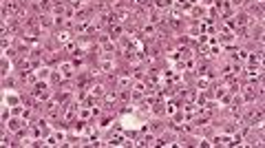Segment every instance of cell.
Segmentation results:
<instances>
[{"label": "cell", "instance_id": "6da1fadb", "mask_svg": "<svg viewBox=\"0 0 265 148\" xmlns=\"http://www.w3.org/2000/svg\"><path fill=\"white\" fill-rule=\"evenodd\" d=\"M91 93H93V95H97V97H99V95L104 93V86H102V84H93V86H91Z\"/></svg>", "mask_w": 265, "mask_h": 148}, {"label": "cell", "instance_id": "7a4b0ae2", "mask_svg": "<svg viewBox=\"0 0 265 148\" xmlns=\"http://www.w3.org/2000/svg\"><path fill=\"white\" fill-rule=\"evenodd\" d=\"M9 128H11V131H18V128H20V122H18V119H11V122H9Z\"/></svg>", "mask_w": 265, "mask_h": 148}, {"label": "cell", "instance_id": "3957f363", "mask_svg": "<svg viewBox=\"0 0 265 148\" xmlns=\"http://www.w3.org/2000/svg\"><path fill=\"white\" fill-rule=\"evenodd\" d=\"M66 38H69V33H66V31H60V33H58V40H60V42H64Z\"/></svg>", "mask_w": 265, "mask_h": 148}]
</instances>
